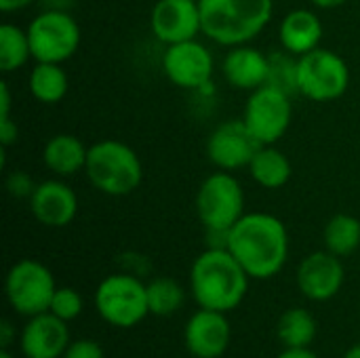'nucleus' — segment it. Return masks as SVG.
<instances>
[{
  "label": "nucleus",
  "instance_id": "c756f323",
  "mask_svg": "<svg viewBox=\"0 0 360 358\" xmlns=\"http://www.w3.org/2000/svg\"><path fill=\"white\" fill-rule=\"evenodd\" d=\"M61 358H105V354H103V348L99 342L76 340V342H70L68 350L63 352Z\"/></svg>",
  "mask_w": 360,
  "mask_h": 358
},
{
  "label": "nucleus",
  "instance_id": "0eeeda50",
  "mask_svg": "<svg viewBox=\"0 0 360 358\" xmlns=\"http://www.w3.org/2000/svg\"><path fill=\"white\" fill-rule=\"evenodd\" d=\"M194 209L205 230H230L245 215V190L230 171L219 169L198 186Z\"/></svg>",
  "mask_w": 360,
  "mask_h": 358
},
{
  "label": "nucleus",
  "instance_id": "bb28decb",
  "mask_svg": "<svg viewBox=\"0 0 360 358\" xmlns=\"http://www.w3.org/2000/svg\"><path fill=\"white\" fill-rule=\"evenodd\" d=\"M300 57L287 53L285 49L270 53V72H268V84L287 93V95H300V74H297Z\"/></svg>",
  "mask_w": 360,
  "mask_h": 358
},
{
  "label": "nucleus",
  "instance_id": "f3484780",
  "mask_svg": "<svg viewBox=\"0 0 360 358\" xmlns=\"http://www.w3.org/2000/svg\"><path fill=\"white\" fill-rule=\"evenodd\" d=\"M68 346V323L51 312L30 317L19 335V348L25 358H61Z\"/></svg>",
  "mask_w": 360,
  "mask_h": 358
},
{
  "label": "nucleus",
  "instance_id": "1a4fd4ad",
  "mask_svg": "<svg viewBox=\"0 0 360 358\" xmlns=\"http://www.w3.org/2000/svg\"><path fill=\"white\" fill-rule=\"evenodd\" d=\"M55 291V276L42 262L19 260L6 272L4 293L8 306L25 319L49 312Z\"/></svg>",
  "mask_w": 360,
  "mask_h": 358
},
{
  "label": "nucleus",
  "instance_id": "f704fd0d",
  "mask_svg": "<svg viewBox=\"0 0 360 358\" xmlns=\"http://www.w3.org/2000/svg\"><path fill=\"white\" fill-rule=\"evenodd\" d=\"M13 331H15V329H13V325H11L8 321H4V323L0 325V346H2V350H8V346H11L13 338H15Z\"/></svg>",
  "mask_w": 360,
  "mask_h": 358
},
{
  "label": "nucleus",
  "instance_id": "6e6552de",
  "mask_svg": "<svg viewBox=\"0 0 360 358\" xmlns=\"http://www.w3.org/2000/svg\"><path fill=\"white\" fill-rule=\"evenodd\" d=\"M300 95L316 103L340 99L350 87V68L342 55L331 49H314L300 57Z\"/></svg>",
  "mask_w": 360,
  "mask_h": 358
},
{
  "label": "nucleus",
  "instance_id": "72a5a7b5",
  "mask_svg": "<svg viewBox=\"0 0 360 358\" xmlns=\"http://www.w3.org/2000/svg\"><path fill=\"white\" fill-rule=\"evenodd\" d=\"M276 358H319L310 348H285Z\"/></svg>",
  "mask_w": 360,
  "mask_h": 358
},
{
  "label": "nucleus",
  "instance_id": "4468645a",
  "mask_svg": "<svg viewBox=\"0 0 360 358\" xmlns=\"http://www.w3.org/2000/svg\"><path fill=\"white\" fill-rule=\"evenodd\" d=\"M346 281L342 257L325 251H314L302 260L295 272L297 289L310 302H329L333 300Z\"/></svg>",
  "mask_w": 360,
  "mask_h": 358
},
{
  "label": "nucleus",
  "instance_id": "dca6fc26",
  "mask_svg": "<svg viewBox=\"0 0 360 358\" xmlns=\"http://www.w3.org/2000/svg\"><path fill=\"white\" fill-rule=\"evenodd\" d=\"M30 211L46 228H65L78 213V196L63 177L44 179L30 196Z\"/></svg>",
  "mask_w": 360,
  "mask_h": 358
},
{
  "label": "nucleus",
  "instance_id": "2f4dec72",
  "mask_svg": "<svg viewBox=\"0 0 360 358\" xmlns=\"http://www.w3.org/2000/svg\"><path fill=\"white\" fill-rule=\"evenodd\" d=\"M11 116V91L6 80L0 82V118Z\"/></svg>",
  "mask_w": 360,
  "mask_h": 358
},
{
  "label": "nucleus",
  "instance_id": "58836bf2",
  "mask_svg": "<svg viewBox=\"0 0 360 358\" xmlns=\"http://www.w3.org/2000/svg\"><path fill=\"white\" fill-rule=\"evenodd\" d=\"M0 358H15V357H13L8 350H2V352H0Z\"/></svg>",
  "mask_w": 360,
  "mask_h": 358
},
{
  "label": "nucleus",
  "instance_id": "f257e3e1",
  "mask_svg": "<svg viewBox=\"0 0 360 358\" xmlns=\"http://www.w3.org/2000/svg\"><path fill=\"white\" fill-rule=\"evenodd\" d=\"M228 251L255 281L276 276L289 260L287 226L272 213H245L228 236Z\"/></svg>",
  "mask_w": 360,
  "mask_h": 358
},
{
  "label": "nucleus",
  "instance_id": "473e14b6",
  "mask_svg": "<svg viewBox=\"0 0 360 358\" xmlns=\"http://www.w3.org/2000/svg\"><path fill=\"white\" fill-rule=\"evenodd\" d=\"M36 0H0V11L2 13H17L34 4Z\"/></svg>",
  "mask_w": 360,
  "mask_h": 358
},
{
  "label": "nucleus",
  "instance_id": "aec40b11",
  "mask_svg": "<svg viewBox=\"0 0 360 358\" xmlns=\"http://www.w3.org/2000/svg\"><path fill=\"white\" fill-rule=\"evenodd\" d=\"M89 148L84 141L70 133H57L46 139L42 148V165L55 177H74L86 167Z\"/></svg>",
  "mask_w": 360,
  "mask_h": 358
},
{
  "label": "nucleus",
  "instance_id": "6ab92c4d",
  "mask_svg": "<svg viewBox=\"0 0 360 358\" xmlns=\"http://www.w3.org/2000/svg\"><path fill=\"white\" fill-rule=\"evenodd\" d=\"M325 27L316 11L293 8L278 23V42L287 53L302 57L321 46Z\"/></svg>",
  "mask_w": 360,
  "mask_h": 358
},
{
  "label": "nucleus",
  "instance_id": "a878e982",
  "mask_svg": "<svg viewBox=\"0 0 360 358\" xmlns=\"http://www.w3.org/2000/svg\"><path fill=\"white\" fill-rule=\"evenodd\" d=\"M146 289L150 314L158 319L173 317L186 302V291L181 283L171 276H156L150 283H146Z\"/></svg>",
  "mask_w": 360,
  "mask_h": 358
},
{
  "label": "nucleus",
  "instance_id": "9b49d317",
  "mask_svg": "<svg viewBox=\"0 0 360 358\" xmlns=\"http://www.w3.org/2000/svg\"><path fill=\"white\" fill-rule=\"evenodd\" d=\"M213 70V53L198 38L171 44L162 53V72L179 89L202 91L211 84Z\"/></svg>",
  "mask_w": 360,
  "mask_h": 358
},
{
  "label": "nucleus",
  "instance_id": "20e7f679",
  "mask_svg": "<svg viewBox=\"0 0 360 358\" xmlns=\"http://www.w3.org/2000/svg\"><path fill=\"white\" fill-rule=\"evenodd\" d=\"M84 173L97 192L129 196L143 179V165L131 146L118 139H101L89 146Z\"/></svg>",
  "mask_w": 360,
  "mask_h": 358
},
{
  "label": "nucleus",
  "instance_id": "4c0bfd02",
  "mask_svg": "<svg viewBox=\"0 0 360 358\" xmlns=\"http://www.w3.org/2000/svg\"><path fill=\"white\" fill-rule=\"evenodd\" d=\"M344 358H360V344H354V346H350V348L346 350Z\"/></svg>",
  "mask_w": 360,
  "mask_h": 358
},
{
  "label": "nucleus",
  "instance_id": "a211bd4d",
  "mask_svg": "<svg viewBox=\"0 0 360 358\" xmlns=\"http://www.w3.org/2000/svg\"><path fill=\"white\" fill-rule=\"evenodd\" d=\"M268 72H270V53H264L251 42L230 46L221 61L224 80L236 91L251 93L268 84Z\"/></svg>",
  "mask_w": 360,
  "mask_h": 358
},
{
  "label": "nucleus",
  "instance_id": "ea45409f",
  "mask_svg": "<svg viewBox=\"0 0 360 358\" xmlns=\"http://www.w3.org/2000/svg\"><path fill=\"white\" fill-rule=\"evenodd\" d=\"M143 2H148V0H143Z\"/></svg>",
  "mask_w": 360,
  "mask_h": 358
},
{
  "label": "nucleus",
  "instance_id": "4be33fe9",
  "mask_svg": "<svg viewBox=\"0 0 360 358\" xmlns=\"http://www.w3.org/2000/svg\"><path fill=\"white\" fill-rule=\"evenodd\" d=\"M27 87L34 99L40 103L53 106L59 103L70 89V78L68 72L63 70V63H44L36 61L27 76Z\"/></svg>",
  "mask_w": 360,
  "mask_h": 358
},
{
  "label": "nucleus",
  "instance_id": "ddd939ff",
  "mask_svg": "<svg viewBox=\"0 0 360 358\" xmlns=\"http://www.w3.org/2000/svg\"><path fill=\"white\" fill-rule=\"evenodd\" d=\"M150 30L165 46L198 38L202 34L198 0H154Z\"/></svg>",
  "mask_w": 360,
  "mask_h": 358
},
{
  "label": "nucleus",
  "instance_id": "7ed1b4c3",
  "mask_svg": "<svg viewBox=\"0 0 360 358\" xmlns=\"http://www.w3.org/2000/svg\"><path fill=\"white\" fill-rule=\"evenodd\" d=\"M202 34L230 49L253 42L274 15V0H198Z\"/></svg>",
  "mask_w": 360,
  "mask_h": 358
},
{
  "label": "nucleus",
  "instance_id": "b1692460",
  "mask_svg": "<svg viewBox=\"0 0 360 358\" xmlns=\"http://www.w3.org/2000/svg\"><path fill=\"white\" fill-rule=\"evenodd\" d=\"M325 249L338 257H350L360 247V219L350 213L333 215L323 230Z\"/></svg>",
  "mask_w": 360,
  "mask_h": 358
},
{
  "label": "nucleus",
  "instance_id": "393cba45",
  "mask_svg": "<svg viewBox=\"0 0 360 358\" xmlns=\"http://www.w3.org/2000/svg\"><path fill=\"white\" fill-rule=\"evenodd\" d=\"M32 59V46L27 38V30L15 23L0 25V70L2 74H11L21 70Z\"/></svg>",
  "mask_w": 360,
  "mask_h": 358
},
{
  "label": "nucleus",
  "instance_id": "2eb2a0df",
  "mask_svg": "<svg viewBox=\"0 0 360 358\" xmlns=\"http://www.w3.org/2000/svg\"><path fill=\"white\" fill-rule=\"evenodd\" d=\"M232 340V327L226 312L198 308L184 327V342L192 357L219 358Z\"/></svg>",
  "mask_w": 360,
  "mask_h": 358
},
{
  "label": "nucleus",
  "instance_id": "412c9836",
  "mask_svg": "<svg viewBox=\"0 0 360 358\" xmlns=\"http://www.w3.org/2000/svg\"><path fill=\"white\" fill-rule=\"evenodd\" d=\"M247 169H249L251 179L266 190L283 188L291 179V173H293L291 160L276 146H259V150L255 152Z\"/></svg>",
  "mask_w": 360,
  "mask_h": 358
},
{
  "label": "nucleus",
  "instance_id": "39448f33",
  "mask_svg": "<svg viewBox=\"0 0 360 358\" xmlns=\"http://www.w3.org/2000/svg\"><path fill=\"white\" fill-rule=\"evenodd\" d=\"M93 302L97 314L112 327L129 329L150 317L146 283L133 274L118 272L105 276L97 285Z\"/></svg>",
  "mask_w": 360,
  "mask_h": 358
},
{
  "label": "nucleus",
  "instance_id": "9d476101",
  "mask_svg": "<svg viewBox=\"0 0 360 358\" xmlns=\"http://www.w3.org/2000/svg\"><path fill=\"white\" fill-rule=\"evenodd\" d=\"M291 95L270 84H264L249 93L243 112V122L262 146H274L278 139H283L291 127Z\"/></svg>",
  "mask_w": 360,
  "mask_h": 358
},
{
  "label": "nucleus",
  "instance_id": "423d86ee",
  "mask_svg": "<svg viewBox=\"0 0 360 358\" xmlns=\"http://www.w3.org/2000/svg\"><path fill=\"white\" fill-rule=\"evenodd\" d=\"M32 59L44 63H65L80 46L78 21L68 11L44 8L27 23Z\"/></svg>",
  "mask_w": 360,
  "mask_h": 358
},
{
  "label": "nucleus",
  "instance_id": "5701e85b",
  "mask_svg": "<svg viewBox=\"0 0 360 358\" xmlns=\"http://www.w3.org/2000/svg\"><path fill=\"white\" fill-rule=\"evenodd\" d=\"M316 333V319L306 308H289L276 323V335L285 348H310Z\"/></svg>",
  "mask_w": 360,
  "mask_h": 358
},
{
  "label": "nucleus",
  "instance_id": "e433bc0d",
  "mask_svg": "<svg viewBox=\"0 0 360 358\" xmlns=\"http://www.w3.org/2000/svg\"><path fill=\"white\" fill-rule=\"evenodd\" d=\"M44 8H57V11H68L74 0H40Z\"/></svg>",
  "mask_w": 360,
  "mask_h": 358
},
{
  "label": "nucleus",
  "instance_id": "c85d7f7f",
  "mask_svg": "<svg viewBox=\"0 0 360 358\" xmlns=\"http://www.w3.org/2000/svg\"><path fill=\"white\" fill-rule=\"evenodd\" d=\"M36 186H38V184L34 181V177H32L30 173H25V171H13V173H8L6 179H4L6 192H8L11 196H15V198H27V200H30V196L34 194Z\"/></svg>",
  "mask_w": 360,
  "mask_h": 358
},
{
  "label": "nucleus",
  "instance_id": "f03ea898",
  "mask_svg": "<svg viewBox=\"0 0 360 358\" xmlns=\"http://www.w3.org/2000/svg\"><path fill=\"white\" fill-rule=\"evenodd\" d=\"M251 276L228 249H205L190 268V291L198 308L230 312L249 291Z\"/></svg>",
  "mask_w": 360,
  "mask_h": 358
},
{
  "label": "nucleus",
  "instance_id": "7c9ffc66",
  "mask_svg": "<svg viewBox=\"0 0 360 358\" xmlns=\"http://www.w3.org/2000/svg\"><path fill=\"white\" fill-rule=\"evenodd\" d=\"M17 139H19V127H17V122L11 116L0 118V146L2 148H8V146L17 143Z\"/></svg>",
  "mask_w": 360,
  "mask_h": 358
},
{
  "label": "nucleus",
  "instance_id": "cd10ccee",
  "mask_svg": "<svg viewBox=\"0 0 360 358\" xmlns=\"http://www.w3.org/2000/svg\"><path fill=\"white\" fill-rule=\"evenodd\" d=\"M82 308H84V300L82 295L72 289V287H57L53 300H51V308L49 312L55 314L57 319L65 321V323H72L76 321L80 314H82Z\"/></svg>",
  "mask_w": 360,
  "mask_h": 358
},
{
  "label": "nucleus",
  "instance_id": "c9c22d12",
  "mask_svg": "<svg viewBox=\"0 0 360 358\" xmlns=\"http://www.w3.org/2000/svg\"><path fill=\"white\" fill-rule=\"evenodd\" d=\"M314 8H321V11H331V8H338L342 4H346L348 0H308Z\"/></svg>",
  "mask_w": 360,
  "mask_h": 358
},
{
  "label": "nucleus",
  "instance_id": "f8f14e48",
  "mask_svg": "<svg viewBox=\"0 0 360 358\" xmlns=\"http://www.w3.org/2000/svg\"><path fill=\"white\" fill-rule=\"evenodd\" d=\"M259 141L251 135L247 124L240 120H226L217 124L207 139V156L221 171L247 169L259 150Z\"/></svg>",
  "mask_w": 360,
  "mask_h": 358
}]
</instances>
